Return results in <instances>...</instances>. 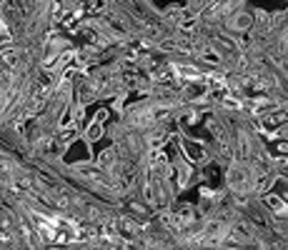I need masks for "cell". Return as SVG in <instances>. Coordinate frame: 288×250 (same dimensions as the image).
Returning <instances> with one entry per match:
<instances>
[{"label":"cell","instance_id":"obj_1","mask_svg":"<svg viewBox=\"0 0 288 250\" xmlns=\"http://www.w3.org/2000/svg\"><path fill=\"white\" fill-rule=\"evenodd\" d=\"M38 223V230L45 240H53V243H68L78 235V228L73 223H65V220H50V218H35Z\"/></svg>","mask_w":288,"mask_h":250},{"label":"cell","instance_id":"obj_2","mask_svg":"<svg viewBox=\"0 0 288 250\" xmlns=\"http://www.w3.org/2000/svg\"><path fill=\"white\" fill-rule=\"evenodd\" d=\"M0 40H8V28L0 23Z\"/></svg>","mask_w":288,"mask_h":250},{"label":"cell","instance_id":"obj_3","mask_svg":"<svg viewBox=\"0 0 288 250\" xmlns=\"http://www.w3.org/2000/svg\"><path fill=\"white\" fill-rule=\"evenodd\" d=\"M0 3H3V0H0Z\"/></svg>","mask_w":288,"mask_h":250}]
</instances>
